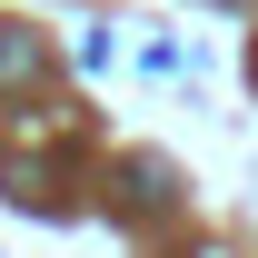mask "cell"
Masks as SVG:
<instances>
[{"label": "cell", "instance_id": "obj_1", "mask_svg": "<svg viewBox=\"0 0 258 258\" xmlns=\"http://www.w3.org/2000/svg\"><path fill=\"white\" fill-rule=\"evenodd\" d=\"M40 70H50V50H40L30 30H0V90H30Z\"/></svg>", "mask_w": 258, "mask_h": 258}]
</instances>
